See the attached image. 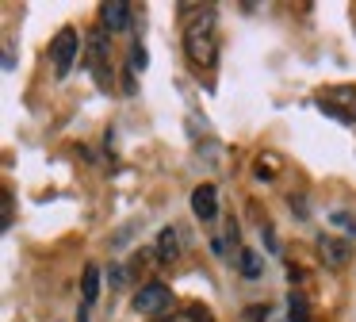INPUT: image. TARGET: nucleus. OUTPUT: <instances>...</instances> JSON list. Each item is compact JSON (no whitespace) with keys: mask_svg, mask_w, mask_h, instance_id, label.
<instances>
[{"mask_svg":"<svg viewBox=\"0 0 356 322\" xmlns=\"http://www.w3.org/2000/svg\"><path fill=\"white\" fill-rule=\"evenodd\" d=\"M81 291H85V303H96V299H100V268L96 265L85 268V284H81Z\"/></svg>","mask_w":356,"mask_h":322,"instance_id":"12","label":"nucleus"},{"mask_svg":"<svg viewBox=\"0 0 356 322\" xmlns=\"http://www.w3.org/2000/svg\"><path fill=\"white\" fill-rule=\"evenodd\" d=\"M81 54V38L73 27H62L54 35V43H50V61H54V77L58 81H65V77L73 73V61H77Z\"/></svg>","mask_w":356,"mask_h":322,"instance_id":"2","label":"nucleus"},{"mask_svg":"<svg viewBox=\"0 0 356 322\" xmlns=\"http://www.w3.org/2000/svg\"><path fill=\"white\" fill-rule=\"evenodd\" d=\"M154 257L161 261V265H172V261L180 257V242H177V230H172V227H165L161 234H157V250H154Z\"/></svg>","mask_w":356,"mask_h":322,"instance_id":"9","label":"nucleus"},{"mask_svg":"<svg viewBox=\"0 0 356 322\" xmlns=\"http://www.w3.org/2000/svg\"><path fill=\"white\" fill-rule=\"evenodd\" d=\"M287 311H291V322H310V311H307V299H302V291H291V299H287Z\"/></svg>","mask_w":356,"mask_h":322,"instance_id":"13","label":"nucleus"},{"mask_svg":"<svg viewBox=\"0 0 356 322\" xmlns=\"http://www.w3.org/2000/svg\"><path fill=\"white\" fill-rule=\"evenodd\" d=\"M241 319H245V322H264V319H268V303H257V307H245V314H241Z\"/></svg>","mask_w":356,"mask_h":322,"instance_id":"17","label":"nucleus"},{"mask_svg":"<svg viewBox=\"0 0 356 322\" xmlns=\"http://www.w3.org/2000/svg\"><path fill=\"white\" fill-rule=\"evenodd\" d=\"M318 107H322L325 115H333V119H341V123H353L356 119V89L353 84L325 89L322 96H318Z\"/></svg>","mask_w":356,"mask_h":322,"instance_id":"3","label":"nucleus"},{"mask_svg":"<svg viewBox=\"0 0 356 322\" xmlns=\"http://www.w3.org/2000/svg\"><path fill=\"white\" fill-rule=\"evenodd\" d=\"M172 307V291L165 288L161 280L154 284H142L138 291H134V311L138 314H149V319H161L165 311Z\"/></svg>","mask_w":356,"mask_h":322,"instance_id":"4","label":"nucleus"},{"mask_svg":"<svg viewBox=\"0 0 356 322\" xmlns=\"http://www.w3.org/2000/svg\"><path fill=\"white\" fill-rule=\"evenodd\" d=\"M184 20V54L195 69H215L218 61V12L215 4H180Z\"/></svg>","mask_w":356,"mask_h":322,"instance_id":"1","label":"nucleus"},{"mask_svg":"<svg viewBox=\"0 0 356 322\" xmlns=\"http://www.w3.org/2000/svg\"><path fill=\"white\" fill-rule=\"evenodd\" d=\"M177 322H215V319H211V311H207V307H200V303H188L184 311L177 314Z\"/></svg>","mask_w":356,"mask_h":322,"instance_id":"14","label":"nucleus"},{"mask_svg":"<svg viewBox=\"0 0 356 322\" xmlns=\"http://www.w3.org/2000/svg\"><path fill=\"white\" fill-rule=\"evenodd\" d=\"M192 215L200 222H215L218 219V188L215 184H200L192 192Z\"/></svg>","mask_w":356,"mask_h":322,"instance_id":"6","label":"nucleus"},{"mask_svg":"<svg viewBox=\"0 0 356 322\" xmlns=\"http://www.w3.org/2000/svg\"><path fill=\"white\" fill-rule=\"evenodd\" d=\"M253 173L261 176V181H276V176H280V153H272V150L257 153V161H253Z\"/></svg>","mask_w":356,"mask_h":322,"instance_id":"10","label":"nucleus"},{"mask_svg":"<svg viewBox=\"0 0 356 322\" xmlns=\"http://www.w3.org/2000/svg\"><path fill=\"white\" fill-rule=\"evenodd\" d=\"M12 219H16V211H12V196L4 192V196H0V230H8Z\"/></svg>","mask_w":356,"mask_h":322,"instance_id":"16","label":"nucleus"},{"mask_svg":"<svg viewBox=\"0 0 356 322\" xmlns=\"http://www.w3.org/2000/svg\"><path fill=\"white\" fill-rule=\"evenodd\" d=\"M318 257L325 261L330 268H345L348 257H353V245L345 242V238H333V234H318Z\"/></svg>","mask_w":356,"mask_h":322,"instance_id":"5","label":"nucleus"},{"mask_svg":"<svg viewBox=\"0 0 356 322\" xmlns=\"http://www.w3.org/2000/svg\"><path fill=\"white\" fill-rule=\"evenodd\" d=\"M146 50H142V43H134L131 46V61H127V73H131V77H138L142 73V69H146Z\"/></svg>","mask_w":356,"mask_h":322,"instance_id":"15","label":"nucleus"},{"mask_svg":"<svg viewBox=\"0 0 356 322\" xmlns=\"http://www.w3.org/2000/svg\"><path fill=\"white\" fill-rule=\"evenodd\" d=\"M149 322H177V314H172V319H165V314H161V319H149Z\"/></svg>","mask_w":356,"mask_h":322,"instance_id":"19","label":"nucleus"},{"mask_svg":"<svg viewBox=\"0 0 356 322\" xmlns=\"http://www.w3.org/2000/svg\"><path fill=\"white\" fill-rule=\"evenodd\" d=\"M100 23H104V31H123L131 23V4L127 0H108L100 8Z\"/></svg>","mask_w":356,"mask_h":322,"instance_id":"7","label":"nucleus"},{"mask_svg":"<svg viewBox=\"0 0 356 322\" xmlns=\"http://www.w3.org/2000/svg\"><path fill=\"white\" fill-rule=\"evenodd\" d=\"M234 261H238V273L245 276V280H257V276L264 273V261L257 257L253 250H238V257H234Z\"/></svg>","mask_w":356,"mask_h":322,"instance_id":"11","label":"nucleus"},{"mask_svg":"<svg viewBox=\"0 0 356 322\" xmlns=\"http://www.w3.org/2000/svg\"><path fill=\"white\" fill-rule=\"evenodd\" d=\"M333 222H341V227H345V230H348V234H353V230H356V227H353V219H348V215H345V211H333Z\"/></svg>","mask_w":356,"mask_h":322,"instance_id":"18","label":"nucleus"},{"mask_svg":"<svg viewBox=\"0 0 356 322\" xmlns=\"http://www.w3.org/2000/svg\"><path fill=\"white\" fill-rule=\"evenodd\" d=\"M88 61L96 66V73H100V84H108V43H104V27L92 31V38H88Z\"/></svg>","mask_w":356,"mask_h":322,"instance_id":"8","label":"nucleus"}]
</instances>
